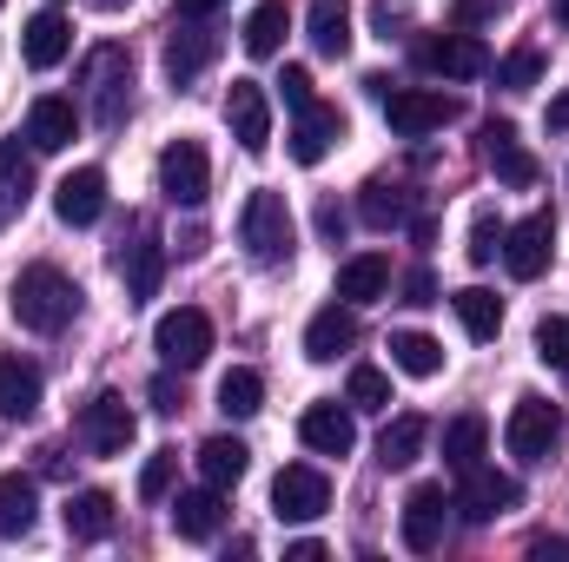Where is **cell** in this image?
<instances>
[{"mask_svg": "<svg viewBox=\"0 0 569 562\" xmlns=\"http://www.w3.org/2000/svg\"><path fill=\"white\" fill-rule=\"evenodd\" d=\"M13 324L20 331H40V338H53V331H67L73 324V311H80V284L67 279L60 265H27L20 279H13Z\"/></svg>", "mask_w": 569, "mask_h": 562, "instance_id": "6da1fadb", "label": "cell"}, {"mask_svg": "<svg viewBox=\"0 0 569 562\" xmlns=\"http://www.w3.org/2000/svg\"><path fill=\"white\" fill-rule=\"evenodd\" d=\"M80 80H87V120L100 133H120L127 113H133V60H127V47H93Z\"/></svg>", "mask_w": 569, "mask_h": 562, "instance_id": "7a4b0ae2", "label": "cell"}, {"mask_svg": "<svg viewBox=\"0 0 569 562\" xmlns=\"http://www.w3.org/2000/svg\"><path fill=\"white\" fill-rule=\"evenodd\" d=\"M291 239H298V225H291L284 192H252L246 212H239V245H246V259H252V265H284V259H291Z\"/></svg>", "mask_w": 569, "mask_h": 562, "instance_id": "3957f363", "label": "cell"}, {"mask_svg": "<svg viewBox=\"0 0 569 562\" xmlns=\"http://www.w3.org/2000/svg\"><path fill=\"white\" fill-rule=\"evenodd\" d=\"M152 351L166 358V371H199V364L212 358V318L192 311V304L166 311V318L152 324Z\"/></svg>", "mask_w": 569, "mask_h": 562, "instance_id": "277c9868", "label": "cell"}, {"mask_svg": "<svg viewBox=\"0 0 569 562\" xmlns=\"http://www.w3.org/2000/svg\"><path fill=\"white\" fill-rule=\"evenodd\" d=\"M133 436H140V418L127 411L120 391H100V398L80 404V443H87L93 456H127Z\"/></svg>", "mask_w": 569, "mask_h": 562, "instance_id": "5b68a950", "label": "cell"}, {"mask_svg": "<svg viewBox=\"0 0 569 562\" xmlns=\"http://www.w3.org/2000/svg\"><path fill=\"white\" fill-rule=\"evenodd\" d=\"M159 192L172 199V205H206V192H212V165H206V145L199 140H172L159 152Z\"/></svg>", "mask_w": 569, "mask_h": 562, "instance_id": "8992f818", "label": "cell"}, {"mask_svg": "<svg viewBox=\"0 0 569 562\" xmlns=\"http://www.w3.org/2000/svg\"><path fill=\"white\" fill-rule=\"evenodd\" d=\"M550 252H557V219L550 212H530V219L503 225V265H510V279H523V284L543 279Z\"/></svg>", "mask_w": 569, "mask_h": 562, "instance_id": "52a82bcc", "label": "cell"}, {"mask_svg": "<svg viewBox=\"0 0 569 562\" xmlns=\"http://www.w3.org/2000/svg\"><path fill=\"white\" fill-rule=\"evenodd\" d=\"M557 436H563L557 404H543V398H517V411H510V423H503V450H510V456L543 463V456L557 450Z\"/></svg>", "mask_w": 569, "mask_h": 562, "instance_id": "ba28073f", "label": "cell"}, {"mask_svg": "<svg viewBox=\"0 0 569 562\" xmlns=\"http://www.w3.org/2000/svg\"><path fill=\"white\" fill-rule=\"evenodd\" d=\"M272 510H279V523H318V516L331 510V483H325V470H311V463H284L279 483H272Z\"/></svg>", "mask_w": 569, "mask_h": 562, "instance_id": "9c48e42d", "label": "cell"}, {"mask_svg": "<svg viewBox=\"0 0 569 562\" xmlns=\"http://www.w3.org/2000/svg\"><path fill=\"white\" fill-rule=\"evenodd\" d=\"M523 503V483L517 476H503V470H463V490H457V510H463V523H497V516H510Z\"/></svg>", "mask_w": 569, "mask_h": 562, "instance_id": "30bf717a", "label": "cell"}, {"mask_svg": "<svg viewBox=\"0 0 569 562\" xmlns=\"http://www.w3.org/2000/svg\"><path fill=\"white\" fill-rule=\"evenodd\" d=\"M226 127H232L239 152H252V159L272 145V100H266L259 80H232V93H226Z\"/></svg>", "mask_w": 569, "mask_h": 562, "instance_id": "8fae6325", "label": "cell"}, {"mask_svg": "<svg viewBox=\"0 0 569 562\" xmlns=\"http://www.w3.org/2000/svg\"><path fill=\"white\" fill-rule=\"evenodd\" d=\"M385 120H391V133L425 140V133H437V127H450V120H457V100L425 93V87H405V93H385Z\"/></svg>", "mask_w": 569, "mask_h": 562, "instance_id": "7c38bea8", "label": "cell"}, {"mask_svg": "<svg viewBox=\"0 0 569 562\" xmlns=\"http://www.w3.org/2000/svg\"><path fill=\"white\" fill-rule=\"evenodd\" d=\"M418 60H425L430 73H443V80H477V73H490V47L470 40L463 27H457V33H430L425 47H418Z\"/></svg>", "mask_w": 569, "mask_h": 562, "instance_id": "4fadbf2b", "label": "cell"}, {"mask_svg": "<svg viewBox=\"0 0 569 562\" xmlns=\"http://www.w3.org/2000/svg\"><path fill=\"white\" fill-rule=\"evenodd\" d=\"M483 159H490V172H497L503 185H517V192L543 179L537 152H530V145L517 140V127H510V120H490V127H483Z\"/></svg>", "mask_w": 569, "mask_h": 562, "instance_id": "5bb4252c", "label": "cell"}, {"mask_svg": "<svg viewBox=\"0 0 569 562\" xmlns=\"http://www.w3.org/2000/svg\"><path fill=\"white\" fill-rule=\"evenodd\" d=\"M53 212H60V225H100V212H107V172L100 165L67 172L53 185Z\"/></svg>", "mask_w": 569, "mask_h": 562, "instance_id": "9a60e30c", "label": "cell"}, {"mask_svg": "<svg viewBox=\"0 0 569 562\" xmlns=\"http://www.w3.org/2000/svg\"><path fill=\"white\" fill-rule=\"evenodd\" d=\"M443 510H450L443 483H418V490L405 496V550H411V556H430V550L443 543Z\"/></svg>", "mask_w": 569, "mask_h": 562, "instance_id": "2e32d148", "label": "cell"}, {"mask_svg": "<svg viewBox=\"0 0 569 562\" xmlns=\"http://www.w3.org/2000/svg\"><path fill=\"white\" fill-rule=\"evenodd\" d=\"M40 364L33 358H20V351H7L0 358V418L7 423H27L33 411H40Z\"/></svg>", "mask_w": 569, "mask_h": 562, "instance_id": "e0dca14e", "label": "cell"}, {"mask_svg": "<svg viewBox=\"0 0 569 562\" xmlns=\"http://www.w3.org/2000/svg\"><path fill=\"white\" fill-rule=\"evenodd\" d=\"M212 53H219V33H212V27H199V20L179 27V33L166 40V80H172V87H192V80L212 67Z\"/></svg>", "mask_w": 569, "mask_h": 562, "instance_id": "ac0fdd59", "label": "cell"}, {"mask_svg": "<svg viewBox=\"0 0 569 562\" xmlns=\"http://www.w3.org/2000/svg\"><path fill=\"white\" fill-rule=\"evenodd\" d=\"M358 344V311L351 304H325L311 324H305V358L311 364H331V358H345Z\"/></svg>", "mask_w": 569, "mask_h": 562, "instance_id": "d6986e66", "label": "cell"}, {"mask_svg": "<svg viewBox=\"0 0 569 562\" xmlns=\"http://www.w3.org/2000/svg\"><path fill=\"white\" fill-rule=\"evenodd\" d=\"M338 140H345V113H338V107H318V100H311V107L291 120V159H298V165H318Z\"/></svg>", "mask_w": 569, "mask_h": 562, "instance_id": "ffe728a7", "label": "cell"}, {"mask_svg": "<svg viewBox=\"0 0 569 562\" xmlns=\"http://www.w3.org/2000/svg\"><path fill=\"white\" fill-rule=\"evenodd\" d=\"M298 436H305V450H318V456H351V450H358V423H351V411H338V404H311V411L298 418Z\"/></svg>", "mask_w": 569, "mask_h": 562, "instance_id": "44dd1931", "label": "cell"}, {"mask_svg": "<svg viewBox=\"0 0 569 562\" xmlns=\"http://www.w3.org/2000/svg\"><path fill=\"white\" fill-rule=\"evenodd\" d=\"M226 490H179V503H172V530L186 536V543H212L219 536V523H226V503H219Z\"/></svg>", "mask_w": 569, "mask_h": 562, "instance_id": "7402d4cb", "label": "cell"}, {"mask_svg": "<svg viewBox=\"0 0 569 562\" xmlns=\"http://www.w3.org/2000/svg\"><path fill=\"white\" fill-rule=\"evenodd\" d=\"M73 133H80V113H73V100H33L27 107V145L33 152H60V145H73Z\"/></svg>", "mask_w": 569, "mask_h": 562, "instance_id": "603a6c76", "label": "cell"}, {"mask_svg": "<svg viewBox=\"0 0 569 562\" xmlns=\"http://www.w3.org/2000/svg\"><path fill=\"white\" fill-rule=\"evenodd\" d=\"M67 47H73V27H67V13H53V7H47V13H33V20H27V33H20V53H27V67H40V73H47V67H60V60H67Z\"/></svg>", "mask_w": 569, "mask_h": 562, "instance_id": "cb8c5ba5", "label": "cell"}, {"mask_svg": "<svg viewBox=\"0 0 569 562\" xmlns=\"http://www.w3.org/2000/svg\"><path fill=\"white\" fill-rule=\"evenodd\" d=\"M385 291H391V259L385 252H358V259L338 265V298L345 304H378Z\"/></svg>", "mask_w": 569, "mask_h": 562, "instance_id": "d4e9b609", "label": "cell"}, {"mask_svg": "<svg viewBox=\"0 0 569 562\" xmlns=\"http://www.w3.org/2000/svg\"><path fill=\"white\" fill-rule=\"evenodd\" d=\"M483 450H490V423L477 418V411H463V418L443 423V470H450V476L477 470V463H483Z\"/></svg>", "mask_w": 569, "mask_h": 562, "instance_id": "484cf974", "label": "cell"}, {"mask_svg": "<svg viewBox=\"0 0 569 562\" xmlns=\"http://www.w3.org/2000/svg\"><path fill=\"white\" fill-rule=\"evenodd\" d=\"M33 516H40V483H33V476H20V470H7V476H0V543L27 536V530H33Z\"/></svg>", "mask_w": 569, "mask_h": 562, "instance_id": "4316f807", "label": "cell"}, {"mask_svg": "<svg viewBox=\"0 0 569 562\" xmlns=\"http://www.w3.org/2000/svg\"><path fill=\"white\" fill-rule=\"evenodd\" d=\"M27 199H33V152H20V140H0V225H13Z\"/></svg>", "mask_w": 569, "mask_h": 562, "instance_id": "83f0119b", "label": "cell"}, {"mask_svg": "<svg viewBox=\"0 0 569 562\" xmlns=\"http://www.w3.org/2000/svg\"><path fill=\"white\" fill-rule=\"evenodd\" d=\"M120 279H127V298H133V304H146V298L159 291V279H166V252H159L152 232H140V239L120 252Z\"/></svg>", "mask_w": 569, "mask_h": 562, "instance_id": "f1b7e54d", "label": "cell"}, {"mask_svg": "<svg viewBox=\"0 0 569 562\" xmlns=\"http://www.w3.org/2000/svg\"><path fill=\"white\" fill-rule=\"evenodd\" d=\"M305 33H311V47H318L325 60H345V53H351V13H345V0H311Z\"/></svg>", "mask_w": 569, "mask_h": 562, "instance_id": "f546056e", "label": "cell"}, {"mask_svg": "<svg viewBox=\"0 0 569 562\" xmlns=\"http://www.w3.org/2000/svg\"><path fill=\"white\" fill-rule=\"evenodd\" d=\"M246 470H252V450H246L239 436H206V443H199V476H206L212 490H232Z\"/></svg>", "mask_w": 569, "mask_h": 562, "instance_id": "4dcf8cb0", "label": "cell"}, {"mask_svg": "<svg viewBox=\"0 0 569 562\" xmlns=\"http://www.w3.org/2000/svg\"><path fill=\"white\" fill-rule=\"evenodd\" d=\"M450 304H457V324H463L477 344H490V338L503 331V298H497V291H483V284H463Z\"/></svg>", "mask_w": 569, "mask_h": 562, "instance_id": "1f68e13d", "label": "cell"}, {"mask_svg": "<svg viewBox=\"0 0 569 562\" xmlns=\"http://www.w3.org/2000/svg\"><path fill=\"white\" fill-rule=\"evenodd\" d=\"M107 530H113V496H107V490L67 496V536H73V543H100Z\"/></svg>", "mask_w": 569, "mask_h": 562, "instance_id": "d6a6232c", "label": "cell"}, {"mask_svg": "<svg viewBox=\"0 0 569 562\" xmlns=\"http://www.w3.org/2000/svg\"><path fill=\"white\" fill-rule=\"evenodd\" d=\"M425 443H430L425 418H391L385 436H378V456H385V470H411V463L425 456Z\"/></svg>", "mask_w": 569, "mask_h": 562, "instance_id": "836d02e7", "label": "cell"}, {"mask_svg": "<svg viewBox=\"0 0 569 562\" xmlns=\"http://www.w3.org/2000/svg\"><path fill=\"white\" fill-rule=\"evenodd\" d=\"M391 364L405 378H437L443 371V344L425 338V331H391Z\"/></svg>", "mask_w": 569, "mask_h": 562, "instance_id": "e575fe53", "label": "cell"}, {"mask_svg": "<svg viewBox=\"0 0 569 562\" xmlns=\"http://www.w3.org/2000/svg\"><path fill=\"white\" fill-rule=\"evenodd\" d=\"M219 411H226V418H259V411H266V378H259V371H246V364H239V371H226V378H219Z\"/></svg>", "mask_w": 569, "mask_h": 562, "instance_id": "d590c367", "label": "cell"}, {"mask_svg": "<svg viewBox=\"0 0 569 562\" xmlns=\"http://www.w3.org/2000/svg\"><path fill=\"white\" fill-rule=\"evenodd\" d=\"M284 27H291L284 0H266V7L246 20V53H252V60H272V53L284 47Z\"/></svg>", "mask_w": 569, "mask_h": 562, "instance_id": "8d00e7d4", "label": "cell"}, {"mask_svg": "<svg viewBox=\"0 0 569 562\" xmlns=\"http://www.w3.org/2000/svg\"><path fill=\"white\" fill-rule=\"evenodd\" d=\"M358 212H365V225H371V232H391V225H405V192H398V185H385V179H371V185H365V199H358Z\"/></svg>", "mask_w": 569, "mask_h": 562, "instance_id": "74e56055", "label": "cell"}, {"mask_svg": "<svg viewBox=\"0 0 569 562\" xmlns=\"http://www.w3.org/2000/svg\"><path fill=\"white\" fill-rule=\"evenodd\" d=\"M345 404H351V411H391V378H385L378 364H358L351 384H345Z\"/></svg>", "mask_w": 569, "mask_h": 562, "instance_id": "f35d334b", "label": "cell"}, {"mask_svg": "<svg viewBox=\"0 0 569 562\" xmlns=\"http://www.w3.org/2000/svg\"><path fill=\"white\" fill-rule=\"evenodd\" d=\"M543 80V53L537 47H517L503 67H497V87H510V93H523V87H537Z\"/></svg>", "mask_w": 569, "mask_h": 562, "instance_id": "ab89813d", "label": "cell"}, {"mask_svg": "<svg viewBox=\"0 0 569 562\" xmlns=\"http://www.w3.org/2000/svg\"><path fill=\"white\" fill-rule=\"evenodd\" d=\"M537 358L550 371H569V318H543L537 324Z\"/></svg>", "mask_w": 569, "mask_h": 562, "instance_id": "60d3db41", "label": "cell"}, {"mask_svg": "<svg viewBox=\"0 0 569 562\" xmlns=\"http://www.w3.org/2000/svg\"><path fill=\"white\" fill-rule=\"evenodd\" d=\"M172 476H179V450H159V456H146V470H140V496H146V503H159V496L172 490Z\"/></svg>", "mask_w": 569, "mask_h": 562, "instance_id": "b9f144b4", "label": "cell"}, {"mask_svg": "<svg viewBox=\"0 0 569 562\" xmlns=\"http://www.w3.org/2000/svg\"><path fill=\"white\" fill-rule=\"evenodd\" d=\"M463 252H470V265H490V259L503 252V225H497L490 212H477V225H470V245H463Z\"/></svg>", "mask_w": 569, "mask_h": 562, "instance_id": "7bdbcfd3", "label": "cell"}, {"mask_svg": "<svg viewBox=\"0 0 569 562\" xmlns=\"http://www.w3.org/2000/svg\"><path fill=\"white\" fill-rule=\"evenodd\" d=\"M279 93H284V107H291V113H305V107L318 100V93H311V73H305V67H284Z\"/></svg>", "mask_w": 569, "mask_h": 562, "instance_id": "ee69618b", "label": "cell"}, {"mask_svg": "<svg viewBox=\"0 0 569 562\" xmlns=\"http://www.w3.org/2000/svg\"><path fill=\"white\" fill-rule=\"evenodd\" d=\"M405 304H437V279L430 272H411L405 279Z\"/></svg>", "mask_w": 569, "mask_h": 562, "instance_id": "f6af8a7d", "label": "cell"}, {"mask_svg": "<svg viewBox=\"0 0 569 562\" xmlns=\"http://www.w3.org/2000/svg\"><path fill=\"white\" fill-rule=\"evenodd\" d=\"M318 232H325V239H345V205H338V199L318 205Z\"/></svg>", "mask_w": 569, "mask_h": 562, "instance_id": "bcb514c9", "label": "cell"}, {"mask_svg": "<svg viewBox=\"0 0 569 562\" xmlns=\"http://www.w3.org/2000/svg\"><path fill=\"white\" fill-rule=\"evenodd\" d=\"M490 13H497V0H457L450 20H457V27H477V20H490Z\"/></svg>", "mask_w": 569, "mask_h": 562, "instance_id": "7dc6e473", "label": "cell"}, {"mask_svg": "<svg viewBox=\"0 0 569 562\" xmlns=\"http://www.w3.org/2000/svg\"><path fill=\"white\" fill-rule=\"evenodd\" d=\"M152 411H166V418L179 411V384L172 378H152Z\"/></svg>", "mask_w": 569, "mask_h": 562, "instance_id": "c3c4849f", "label": "cell"}, {"mask_svg": "<svg viewBox=\"0 0 569 562\" xmlns=\"http://www.w3.org/2000/svg\"><path fill=\"white\" fill-rule=\"evenodd\" d=\"M284 556H291V562H318V556H325V543H318V536H298Z\"/></svg>", "mask_w": 569, "mask_h": 562, "instance_id": "681fc988", "label": "cell"}, {"mask_svg": "<svg viewBox=\"0 0 569 562\" xmlns=\"http://www.w3.org/2000/svg\"><path fill=\"white\" fill-rule=\"evenodd\" d=\"M550 133H569V93L550 100Z\"/></svg>", "mask_w": 569, "mask_h": 562, "instance_id": "f907efd6", "label": "cell"}, {"mask_svg": "<svg viewBox=\"0 0 569 562\" xmlns=\"http://www.w3.org/2000/svg\"><path fill=\"white\" fill-rule=\"evenodd\" d=\"M212 7H219V0H179V13H186V20H206Z\"/></svg>", "mask_w": 569, "mask_h": 562, "instance_id": "816d5d0a", "label": "cell"}, {"mask_svg": "<svg viewBox=\"0 0 569 562\" xmlns=\"http://www.w3.org/2000/svg\"><path fill=\"white\" fill-rule=\"evenodd\" d=\"M550 7H557V20H563V27H569V0H550Z\"/></svg>", "mask_w": 569, "mask_h": 562, "instance_id": "f5cc1de1", "label": "cell"}, {"mask_svg": "<svg viewBox=\"0 0 569 562\" xmlns=\"http://www.w3.org/2000/svg\"><path fill=\"white\" fill-rule=\"evenodd\" d=\"M93 7H127V0H93Z\"/></svg>", "mask_w": 569, "mask_h": 562, "instance_id": "db71d44e", "label": "cell"}]
</instances>
